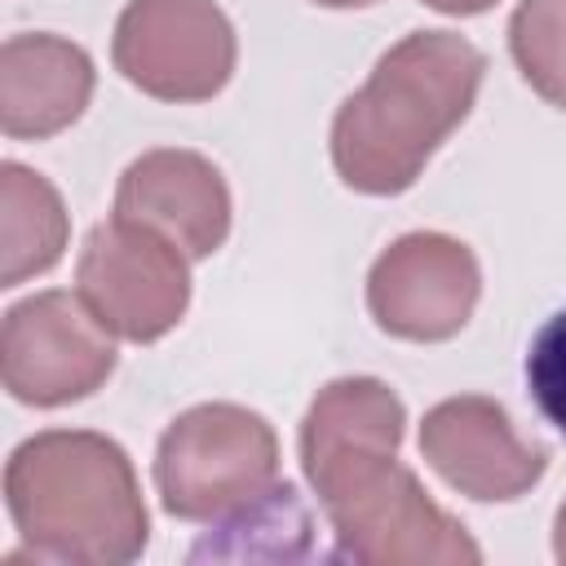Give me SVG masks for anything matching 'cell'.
<instances>
[{"mask_svg": "<svg viewBox=\"0 0 566 566\" xmlns=\"http://www.w3.org/2000/svg\"><path fill=\"white\" fill-rule=\"evenodd\" d=\"M93 97V62L57 35H13L0 49V124L9 137H53Z\"/></svg>", "mask_w": 566, "mask_h": 566, "instance_id": "obj_11", "label": "cell"}, {"mask_svg": "<svg viewBox=\"0 0 566 566\" xmlns=\"http://www.w3.org/2000/svg\"><path fill=\"white\" fill-rule=\"evenodd\" d=\"M111 57L128 84L159 102H203L234 71V27L212 0H128Z\"/></svg>", "mask_w": 566, "mask_h": 566, "instance_id": "obj_6", "label": "cell"}, {"mask_svg": "<svg viewBox=\"0 0 566 566\" xmlns=\"http://www.w3.org/2000/svg\"><path fill=\"white\" fill-rule=\"evenodd\" d=\"M526 389L539 416L566 433V310H557L531 340L526 354Z\"/></svg>", "mask_w": 566, "mask_h": 566, "instance_id": "obj_15", "label": "cell"}, {"mask_svg": "<svg viewBox=\"0 0 566 566\" xmlns=\"http://www.w3.org/2000/svg\"><path fill=\"white\" fill-rule=\"evenodd\" d=\"M279 482L274 429L234 402L181 411L155 451V486L164 513L181 522H217Z\"/></svg>", "mask_w": 566, "mask_h": 566, "instance_id": "obj_4", "label": "cell"}, {"mask_svg": "<svg viewBox=\"0 0 566 566\" xmlns=\"http://www.w3.org/2000/svg\"><path fill=\"white\" fill-rule=\"evenodd\" d=\"M75 283L84 305L111 336L142 345L172 332L190 301L186 252L159 230L124 217L93 226L80 252Z\"/></svg>", "mask_w": 566, "mask_h": 566, "instance_id": "obj_5", "label": "cell"}, {"mask_svg": "<svg viewBox=\"0 0 566 566\" xmlns=\"http://www.w3.org/2000/svg\"><path fill=\"white\" fill-rule=\"evenodd\" d=\"M310 553V513L296 495L292 482H274L270 491H261L256 500H248L243 509L217 517V539L203 535L195 544V562L199 557H301Z\"/></svg>", "mask_w": 566, "mask_h": 566, "instance_id": "obj_13", "label": "cell"}, {"mask_svg": "<svg viewBox=\"0 0 566 566\" xmlns=\"http://www.w3.org/2000/svg\"><path fill=\"white\" fill-rule=\"evenodd\" d=\"M482 292L478 256L447 234L416 230L389 243L367 274V310L398 340L455 336Z\"/></svg>", "mask_w": 566, "mask_h": 566, "instance_id": "obj_8", "label": "cell"}, {"mask_svg": "<svg viewBox=\"0 0 566 566\" xmlns=\"http://www.w3.org/2000/svg\"><path fill=\"white\" fill-rule=\"evenodd\" d=\"M509 49L522 80L566 111V0H522L509 18Z\"/></svg>", "mask_w": 566, "mask_h": 566, "instance_id": "obj_14", "label": "cell"}, {"mask_svg": "<svg viewBox=\"0 0 566 566\" xmlns=\"http://www.w3.org/2000/svg\"><path fill=\"white\" fill-rule=\"evenodd\" d=\"M420 451L433 473L469 500H517L548 469V451L522 438L500 402L478 394L424 411Z\"/></svg>", "mask_w": 566, "mask_h": 566, "instance_id": "obj_9", "label": "cell"}, {"mask_svg": "<svg viewBox=\"0 0 566 566\" xmlns=\"http://www.w3.org/2000/svg\"><path fill=\"white\" fill-rule=\"evenodd\" d=\"M429 9H438V13H455V18H469V13H482V9H491L495 0H424Z\"/></svg>", "mask_w": 566, "mask_h": 566, "instance_id": "obj_16", "label": "cell"}, {"mask_svg": "<svg viewBox=\"0 0 566 566\" xmlns=\"http://www.w3.org/2000/svg\"><path fill=\"white\" fill-rule=\"evenodd\" d=\"M407 411L371 376L318 389L301 424V464L345 557L367 566H473L482 548L398 464Z\"/></svg>", "mask_w": 566, "mask_h": 566, "instance_id": "obj_1", "label": "cell"}, {"mask_svg": "<svg viewBox=\"0 0 566 566\" xmlns=\"http://www.w3.org/2000/svg\"><path fill=\"white\" fill-rule=\"evenodd\" d=\"M4 504L35 562L119 566L146 548L150 522L119 442L84 429L27 438L4 469Z\"/></svg>", "mask_w": 566, "mask_h": 566, "instance_id": "obj_3", "label": "cell"}, {"mask_svg": "<svg viewBox=\"0 0 566 566\" xmlns=\"http://www.w3.org/2000/svg\"><path fill=\"white\" fill-rule=\"evenodd\" d=\"M115 371V345L80 292H40L4 314L0 376L18 402L62 407Z\"/></svg>", "mask_w": 566, "mask_h": 566, "instance_id": "obj_7", "label": "cell"}, {"mask_svg": "<svg viewBox=\"0 0 566 566\" xmlns=\"http://www.w3.org/2000/svg\"><path fill=\"white\" fill-rule=\"evenodd\" d=\"M314 4H327V9H354V4H376V0H314Z\"/></svg>", "mask_w": 566, "mask_h": 566, "instance_id": "obj_18", "label": "cell"}, {"mask_svg": "<svg viewBox=\"0 0 566 566\" xmlns=\"http://www.w3.org/2000/svg\"><path fill=\"white\" fill-rule=\"evenodd\" d=\"M0 283L18 287L31 274H44L62 248H66V212L57 190L22 168V164H4L0 172Z\"/></svg>", "mask_w": 566, "mask_h": 566, "instance_id": "obj_12", "label": "cell"}, {"mask_svg": "<svg viewBox=\"0 0 566 566\" xmlns=\"http://www.w3.org/2000/svg\"><path fill=\"white\" fill-rule=\"evenodd\" d=\"M553 553L557 562H566V504L557 509V522H553Z\"/></svg>", "mask_w": 566, "mask_h": 566, "instance_id": "obj_17", "label": "cell"}, {"mask_svg": "<svg viewBox=\"0 0 566 566\" xmlns=\"http://www.w3.org/2000/svg\"><path fill=\"white\" fill-rule=\"evenodd\" d=\"M486 57L451 31H411L336 111L332 164L349 190L398 195L464 124Z\"/></svg>", "mask_w": 566, "mask_h": 566, "instance_id": "obj_2", "label": "cell"}, {"mask_svg": "<svg viewBox=\"0 0 566 566\" xmlns=\"http://www.w3.org/2000/svg\"><path fill=\"white\" fill-rule=\"evenodd\" d=\"M115 217L172 239L190 261L212 256L230 234V190L195 150H150L128 164L115 190Z\"/></svg>", "mask_w": 566, "mask_h": 566, "instance_id": "obj_10", "label": "cell"}]
</instances>
